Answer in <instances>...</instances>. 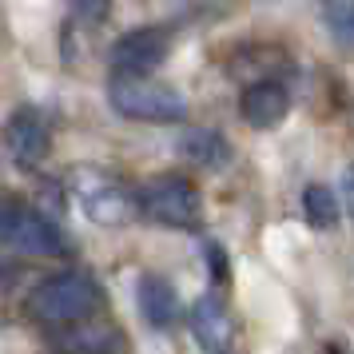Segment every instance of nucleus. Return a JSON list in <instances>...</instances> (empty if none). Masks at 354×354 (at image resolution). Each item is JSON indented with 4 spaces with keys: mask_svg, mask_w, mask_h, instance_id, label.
<instances>
[{
    "mask_svg": "<svg viewBox=\"0 0 354 354\" xmlns=\"http://www.w3.org/2000/svg\"><path fill=\"white\" fill-rule=\"evenodd\" d=\"M56 346L60 351H72V354H108L120 342H115L112 330H68V335L56 338Z\"/></svg>",
    "mask_w": 354,
    "mask_h": 354,
    "instance_id": "obj_13",
    "label": "nucleus"
},
{
    "mask_svg": "<svg viewBox=\"0 0 354 354\" xmlns=\"http://www.w3.org/2000/svg\"><path fill=\"white\" fill-rule=\"evenodd\" d=\"M322 20L342 48H354V0H322Z\"/></svg>",
    "mask_w": 354,
    "mask_h": 354,
    "instance_id": "obj_14",
    "label": "nucleus"
},
{
    "mask_svg": "<svg viewBox=\"0 0 354 354\" xmlns=\"http://www.w3.org/2000/svg\"><path fill=\"white\" fill-rule=\"evenodd\" d=\"M207 255H211V271H215V279H223V274H227L223 251H219V247H207Z\"/></svg>",
    "mask_w": 354,
    "mask_h": 354,
    "instance_id": "obj_17",
    "label": "nucleus"
},
{
    "mask_svg": "<svg viewBox=\"0 0 354 354\" xmlns=\"http://www.w3.org/2000/svg\"><path fill=\"white\" fill-rule=\"evenodd\" d=\"M4 147L12 151V160L20 167H36L52 147V131L44 124V115L36 108H17L4 124Z\"/></svg>",
    "mask_w": 354,
    "mask_h": 354,
    "instance_id": "obj_6",
    "label": "nucleus"
},
{
    "mask_svg": "<svg viewBox=\"0 0 354 354\" xmlns=\"http://www.w3.org/2000/svg\"><path fill=\"white\" fill-rule=\"evenodd\" d=\"M108 104L124 120H140V124H179L187 115V100L171 84L147 80V76H124V72H115L108 84Z\"/></svg>",
    "mask_w": 354,
    "mask_h": 354,
    "instance_id": "obj_2",
    "label": "nucleus"
},
{
    "mask_svg": "<svg viewBox=\"0 0 354 354\" xmlns=\"http://www.w3.org/2000/svg\"><path fill=\"white\" fill-rule=\"evenodd\" d=\"M12 283H17V267H12L8 259H0V295L12 287Z\"/></svg>",
    "mask_w": 354,
    "mask_h": 354,
    "instance_id": "obj_15",
    "label": "nucleus"
},
{
    "mask_svg": "<svg viewBox=\"0 0 354 354\" xmlns=\"http://www.w3.org/2000/svg\"><path fill=\"white\" fill-rule=\"evenodd\" d=\"M303 211H306V223L319 227V231H330V227L338 223V215H342L338 195L330 192V187H322V183H310L303 192Z\"/></svg>",
    "mask_w": 354,
    "mask_h": 354,
    "instance_id": "obj_12",
    "label": "nucleus"
},
{
    "mask_svg": "<svg viewBox=\"0 0 354 354\" xmlns=\"http://www.w3.org/2000/svg\"><path fill=\"white\" fill-rule=\"evenodd\" d=\"M176 151L183 156L187 163H195V167H207V171H219V167H227L231 163V144H227L219 131L211 128H192L179 136Z\"/></svg>",
    "mask_w": 354,
    "mask_h": 354,
    "instance_id": "obj_11",
    "label": "nucleus"
},
{
    "mask_svg": "<svg viewBox=\"0 0 354 354\" xmlns=\"http://www.w3.org/2000/svg\"><path fill=\"white\" fill-rule=\"evenodd\" d=\"M0 243L17 247L24 255H68L72 239L60 227L52 223L48 215H40L36 207L24 203H0Z\"/></svg>",
    "mask_w": 354,
    "mask_h": 354,
    "instance_id": "obj_3",
    "label": "nucleus"
},
{
    "mask_svg": "<svg viewBox=\"0 0 354 354\" xmlns=\"http://www.w3.org/2000/svg\"><path fill=\"white\" fill-rule=\"evenodd\" d=\"M171 52V36L163 28H136V32H124L108 52V64L124 76H147L151 68H160Z\"/></svg>",
    "mask_w": 354,
    "mask_h": 354,
    "instance_id": "obj_5",
    "label": "nucleus"
},
{
    "mask_svg": "<svg viewBox=\"0 0 354 354\" xmlns=\"http://www.w3.org/2000/svg\"><path fill=\"white\" fill-rule=\"evenodd\" d=\"M136 303H140V315H144L147 326H156V330H167V326H176L179 322V295L176 287L163 279V274H140V283H136Z\"/></svg>",
    "mask_w": 354,
    "mask_h": 354,
    "instance_id": "obj_9",
    "label": "nucleus"
},
{
    "mask_svg": "<svg viewBox=\"0 0 354 354\" xmlns=\"http://www.w3.org/2000/svg\"><path fill=\"white\" fill-rule=\"evenodd\" d=\"M80 203H84V215H88L92 223H104V227L128 223L131 215L140 211L136 195H128L124 187H115L112 179H92L80 192Z\"/></svg>",
    "mask_w": 354,
    "mask_h": 354,
    "instance_id": "obj_7",
    "label": "nucleus"
},
{
    "mask_svg": "<svg viewBox=\"0 0 354 354\" xmlns=\"http://www.w3.org/2000/svg\"><path fill=\"white\" fill-rule=\"evenodd\" d=\"M187 322H192L195 342H199L207 354L231 351V330H235V326H231V315H227V306H223L219 295H203V299H195Z\"/></svg>",
    "mask_w": 354,
    "mask_h": 354,
    "instance_id": "obj_8",
    "label": "nucleus"
},
{
    "mask_svg": "<svg viewBox=\"0 0 354 354\" xmlns=\"http://www.w3.org/2000/svg\"><path fill=\"white\" fill-rule=\"evenodd\" d=\"M136 203H140V211L147 219H156L163 227H195L199 215H203V199L195 192V183H187L179 176H163L156 183L140 187Z\"/></svg>",
    "mask_w": 354,
    "mask_h": 354,
    "instance_id": "obj_4",
    "label": "nucleus"
},
{
    "mask_svg": "<svg viewBox=\"0 0 354 354\" xmlns=\"http://www.w3.org/2000/svg\"><path fill=\"white\" fill-rule=\"evenodd\" d=\"M100 303H104L100 283L92 274H80V271L48 274V279L36 283L32 295H28V310H32L40 322H52V326L92 319L100 310Z\"/></svg>",
    "mask_w": 354,
    "mask_h": 354,
    "instance_id": "obj_1",
    "label": "nucleus"
},
{
    "mask_svg": "<svg viewBox=\"0 0 354 354\" xmlns=\"http://www.w3.org/2000/svg\"><path fill=\"white\" fill-rule=\"evenodd\" d=\"M223 354H231V351H223Z\"/></svg>",
    "mask_w": 354,
    "mask_h": 354,
    "instance_id": "obj_18",
    "label": "nucleus"
},
{
    "mask_svg": "<svg viewBox=\"0 0 354 354\" xmlns=\"http://www.w3.org/2000/svg\"><path fill=\"white\" fill-rule=\"evenodd\" d=\"M342 199H346V211L354 215V167H346V176H342Z\"/></svg>",
    "mask_w": 354,
    "mask_h": 354,
    "instance_id": "obj_16",
    "label": "nucleus"
},
{
    "mask_svg": "<svg viewBox=\"0 0 354 354\" xmlns=\"http://www.w3.org/2000/svg\"><path fill=\"white\" fill-rule=\"evenodd\" d=\"M239 112L251 128H274L283 124V115L290 112V96L283 84H271V80H259L251 84L239 100Z\"/></svg>",
    "mask_w": 354,
    "mask_h": 354,
    "instance_id": "obj_10",
    "label": "nucleus"
}]
</instances>
